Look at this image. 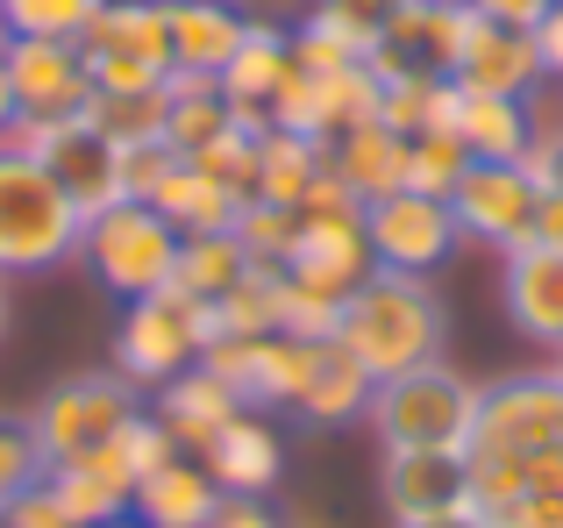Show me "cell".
<instances>
[{"label":"cell","instance_id":"6da1fadb","mask_svg":"<svg viewBox=\"0 0 563 528\" xmlns=\"http://www.w3.org/2000/svg\"><path fill=\"white\" fill-rule=\"evenodd\" d=\"M335 343L378 378H399L413 364H435L442 343H450V307H442L435 278L413 272H372L350 286L343 321H335Z\"/></svg>","mask_w":563,"mask_h":528},{"label":"cell","instance_id":"7a4b0ae2","mask_svg":"<svg viewBox=\"0 0 563 528\" xmlns=\"http://www.w3.org/2000/svg\"><path fill=\"white\" fill-rule=\"evenodd\" d=\"M86 215L65 200V186L0 136V272H57L79 257Z\"/></svg>","mask_w":563,"mask_h":528},{"label":"cell","instance_id":"3957f363","mask_svg":"<svg viewBox=\"0 0 563 528\" xmlns=\"http://www.w3.org/2000/svg\"><path fill=\"white\" fill-rule=\"evenodd\" d=\"M372 421L378 450H471V421H478V378L450 372V364H413L399 378L372 386Z\"/></svg>","mask_w":563,"mask_h":528},{"label":"cell","instance_id":"277c9868","mask_svg":"<svg viewBox=\"0 0 563 528\" xmlns=\"http://www.w3.org/2000/svg\"><path fill=\"white\" fill-rule=\"evenodd\" d=\"M214 343V307L186 300L179 286L143 293V300H122V329H114V372L129 386H165L200 364V350Z\"/></svg>","mask_w":563,"mask_h":528},{"label":"cell","instance_id":"5b68a950","mask_svg":"<svg viewBox=\"0 0 563 528\" xmlns=\"http://www.w3.org/2000/svg\"><path fill=\"white\" fill-rule=\"evenodd\" d=\"M79 257L93 264V278L114 300H143V293H165L172 272H179V229L151 200H114L108 215L86 222Z\"/></svg>","mask_w":563,"mask_h":528},{"label":"cell","instance_id":"8992f818","mask_svg":"<svg viewBox=\"0 0 563 528\" xmlns=\"http://www.w3.org/2000/svg\"><path fill=\"white\" fill-rule=\"evenodd\" d=\"M136 407H143V386H129L122 372H79V378H57L29 407V429H36L51 464H71V458H93L100 443H114V429Z\"/></svg>","mask_w":563,"mask_h":528},{"label":"cell","instance_id":"52a82bcc","mask_svg":"<svg viewBox=\"0 0 563 528\" xmlns=\"http://www.w3.org/2000/svg\"><path fill=\"white\" fill-rule=\"evenodd\" d=\"M8 143H14V151H29L57 186H65V200L86 215V222H93V215H108L114 200H122V143H108L93 122H86V114L14 122Z\"/></svg>","mask_w":563,"mask_h":528},{"label":"cell","instance_id":"ba28073f","mask_svg":"<svg viewBox=\"0 0 563 528\" xmlns=\"http://www.w3.org/2000/svg\"><path fill=\"white\" fill-rule=\"evenodd\" d=\"M563 450V386L556 372H514L478 386L471 458H542Z\"/></svg>","mask_w":563,"mask_h":528},{"label":"cell","instance_id":"9c48e42d","mask_svg":"<svg viewBox=\"0 0 563 528\" xmlns=\"http://www.w3.org/2000/svg\"><path fill=\"white\" fill-rule=\"evenodd\" d=\"M450 215H456V237H464V243H485V251L507 257L514 243L536 237L542 186L528 179V165H493V157H471L464 179H456V194H450Z\"/></svg>","mask_w":563,"mask_h":528},{"label":"cell","instance_id":"30bf717a","mask_svg":"<svg viewBox=\"0 0 563 528\" xmlns=\"http://www.w3.org/2000/svg\"><path fill=\"white\" fill-rule=\"evenodd\" d=\"M364 243H372L378 272H413V278H435L442 264L456 257V215L450 200H428V194H385L364 208Z\"/></svg>","mask_w":563,"mask_h":528},{"label":"cell","instance_id":"8fae6325","mask_svg":"<svg viewBox=\"0 0 563 528\" xmlns=\"http://www.w3.org/2000/svg\"><path fill=\"white\" fill-rule=\"evenodd\" d=\"M314 350L321 343H292V336H214V343L200 350V364L250 407V415H272V407L300 400Z\"/></svg>","mask_w":563,"mask_h":528},{"label":"cell","instance_id":"7c38bea8","mask_svg":"<svg viewBox=\"0 0 563 528\" xmlns=\"http://www.w3.org/2000/svg\"><path fill=\"white\" fill-rule=\"evenodd\" d=\"M372 243H364V208H300L292 222V251H286V278L314 286L329 300H350L357 278H372Z\"/></svg>","mask_w":563,"mask_h":528},{"label":"cell","instance_id":"4fadbf2b","mask_svg":"<svg viewBox=\"0 0 563 528\" xmlns=\"http://www.w3.org/2000/svg\"><path fill=\"white\" fill-rule=\"evenodd\" d=\"M471 507H485L493 528H563V450L471 458Z\"/></svg>","mask_w":563,"mask_h":528},{"label":"cell","instance_id":"5bb4252c","mask_svg":"<svg viewBox=\"0 0 563 528\" xmlns=\"http://www.w3.org/2000/svg\"><path fill=\"white\" fill-rule=\"evenodd\" d=\"M471 29H478V14H471L464 0H407V8L385 22V36L372 51V72L378 79H393V72H435V79H450L464 43H471Z\"/></svg>","mask_w":563,"mask_h":528},{"label":"cell","instance_id":"9a60e30c","mask_svg":"<svg viewBox=\"0 0 563 528\" xmlns=\"http://www.w3.org/2000/svg\"><path fill=\"white\" fill-rule=\"evenodd\" d=\"M8 79H14V122H57V114H86L93 79H86L79 43L51 36H8Z\"/></svg>","mask_w":563,"mask_h":528},{"label":"cell","instance_id":"2e32d148","mask_svg":"<svg viewBox=\"0 0 563 528\" xmlns=\"http://www.w3.org/2000/svg\"><path fill=\"white\" fill-rule=\"evenodd\" d=\"M378 501L393 521L450 515L471 501V450H378Z\"/></svg>","mask_w":563,"mask_h":528},{"label":"cell","instance_id":"e0dca14e","mask_svg":"<svg viewBox=\"0 0 563 528\" xmlns=\"http://www.w3.org/2000/svg\"><path fill=\"white\" fill-rule=\"evenodd\" d=\"M499 307H507V321L528 343L563 350V251H550L536 237L514 243L499 257Z\"/></svg>","mask_w":563,"mask_h":528},{"label":"cell","instance_id":"ac0fdd59","mask_svg":"<svg viewBox=\"0 0 563 528\" xmlns=\"http://www.w3.org/2000/svg\"><path fill=\"white\" fill-rule=\"evenodd\" d=\"M464 94H507V100H536L542 86V51H536V29H493L478 22L464 43V57H456L450 72Z\"/></svg>","mask_w":563,"mask_h":528},{"label":"cell","instance_id":"d6986e66","mask_svg":"<svg viewBox=\"0 0 563 528\" xmlns=\"http://www.w3.org/2000/svg\"><path fill=\"white\" fill-rule=\"evenodd\" d=\"M292 79V29L278 22H243V36H235V57L214 72L221 100H229L235 114H250V122H264L278 100V86Z\"/></svg>","mask_w":563,"mask_h":528},{"label":"cell","instance_id":"ffe728a7","mask_svg":"<svg viewBox=\"0 0 563 528\" xmlns=\"http://www.w3.org/2000/svg\"><path fill=\"white\" fill-rule=\"evenodd\" d=\"M200 464H207V479H214L221 493H272L278 479H286V443H278V429L264 415L243 407V415L200 450Z\"/></svg>","mask_w":563,"mask_h":528},{"label":"cell","instance_id":"44dd1931","mask_svg":"<svg viewBox=\"0 0 563 528\" xmlns=\"http://www.w3.org/2000/svg\"><path fill=\"white\" fill-rule=\"evenodd\" d=\"M151 415L165 421V436H172L179 450H207L235 415H243V400H235V393L221 386L207 364H192V372H179V378H165V386H157Z\"/></svg>","mask_w":563,"mask_h":528},{"label":"cell","instance_id":"7402d4cb","mask_svg":"<svg viewBox=\"0 0 563 528\" xmlns=\"http://www.w3.org/2000/svg\"><path fill=\"white\" fill-rule=\"evenodd\" d=\"M43 493H51L57 507H65L79 528H108L129 515V501H136V479L114 464V450L100 443L93 458H71V464H51V479H43Z\"/></svg>","mask_w":563,"mask_h":528},{"label":"cell","instance_id":"603a6c76","mask_svg":"<svg viewBox=\"0 0 563 528\" xmlns=\"http://www.w3.org/2000/svg\"><path fill=\"white\" fill-rule=\"evenodd\" d=\"M450 136L471 157H493V165H521L528 143H536V100H507V94H464L456 86V122Z\"/></svg>","mask_w":563,"mask_h":528},{"label":"cell","instance_id":"cb8c5ba5","mask_svg":"<svg viewBox=\"0 0 563 528\" xmlns=\"http://www.w3.org/2000/svg\"><path fill=\"white\" fill-rule=\"evenodd\" d=\"M214 507H221V486L207 479V464L172 458V464H157V472L136 486L129 521H136V528H207Z\"/></svg>","mask_w":563,"mask_h":528},{"label":"cell","instance_id":"d4e9b609","mask_svg":"<svg viewBox=\"0 0 563 528\" xmlns=\"http://www.w3.org/2000/svg\"><path fill=\"white\" fill-rule=\"evenodd\" d=\"M235 36H243V14L229 0H165V43H172V72H200L214 79L235 57Z\"/></svg>","mask_w":563,"mask_h":528},{"label":"cell","instance_id":"484cf974","mask_svg":"<svg viewBox=\"0 0 563 528\" xmlns=\"http://www.w3.org/2000/svg\"><path fill=\"white\" fill-rule=\"evenodd\" d=\"M329 172L357 194V208H372L407 186V136H393L385 122H357L329 143Z\"/></svg>","mask_w":563,"mask_h":528},{"label":"cell","instance_id":"4316f807","mask_svg":"<svg viewBox=\"0 0 563 528\" xmlns=\"http://www.w3.org/2000/svg\"><path fill=\"white\" fill-rule=\"evenodd\" d=\"M364 407H372V372L343 343H321L314 364H307V386L292 400V415L314 421V429H343V421H364Z\"/></svg>","mask_w":563,"mask_h":528},{"label":"cell","instance_id":"83f0119b","mask_svg":"<svg viewBox=\"0 0 563 528\" xmlns=\"http://www.w3.org/2000/svg\"><path fill=\"white\" fill-rule=\"evenodd\" d=\"M79 51H108V57H143V65L172 72V43H165V0H100L93 29Z\"/></svg>","mask_w":563,"mask_h":528},{"label":"cell","instance_id":"f1b7e54d","mask_svg":"<svg viewBox=\"0 0 563 528\" xmlns=\"http://www.w3.org/2000/svg\"><path fill=\"white\" fill-rule=\"evenodd\" d=\"M157 215H165L179 237H214V229H235V215L250 208V200H235L229 186H214L207 172H192L186 157L172 165V179L157 186V200H151Z\"/></svg>","mask_w":563,"mask_h":528},{"label":"cell","instance_id":"f546056e","mask_svg":"<svg viewBox=\"0 0 563 528\" xmlns=\"http://www.w3.org/2000/svg\"><path fill=\"white\" fill-rule=\"evenodd\" d=\"M378 122L393 136L450 129L456 122V79H435V72H393V79H378Z\"/></svg>","mask_w":563,"mask_h":528},{"label":"cell","instance_id":"4dcf8cb0","mask_svg":"<svg viewBox=\"0 0 563 528\" xmlns=\"http://www.w3.org/2000/svg\"><path fill=\"white\" fill-rule=\"evenodd\" d=\"M321 165H329V143L264 129V143H257V200L264 208H292L300 215V200H307V186L321 179Z\"/></svg>","mask_w":563,"mask_h":528},{"label":"cell","instance_id":"1f68e13d","mask_svg":"<svg viewBox=\"0 0 563 528\" xmlns=\"http://www.w3.org/2000/svg\"><path fill=\"white\" fill-rule=\"evenodd\" d=\"M165 94H172V114H165V143H172L179 157L207 151V143H214L221 129L235 122V108L221 100V86H214V79H200V72H172V79H165Z\"/></svg>","mask_w":563,"mask_h":528},{"label":"cell","instance_id":"d6a6232c","mask_svg":"<svg viewBox=\"0 0 563 528\" xmlns=\"http://www.w3.org/2000/svg\"><path fill=\"white\" fill-rule=\"evenodd\" d=\"M243 272H250V257H243V243H235V229H214V237H179V272H172V286H179L186 300L214 307Z\"/></svg>","mask_w":563,"mask_h":528},{"label":"cell","instance_id":"836d02e7","mask_svg":"<svg viewBox=\"0 0 563 528\" xmlns=\"http://www.w3.org/2000/svg\"><path fill=\"white\" fill-rule=\"evenodd\" d=\"M165 114H172L165 86H151V94H93V100H86V122H93L108 143H122V151H136V143H165Z\"/></svg>","mask_w":563,"mask_h":528},{"label":"cell","instance_id":"e575fe53","mask_svg":"<svg viewBox=\"0 0 563 528\" xmlns=\"http://www.w3.org/2000/svg\"><path fill=\"white\" fill-rule=\"evenodd\" d=\"M264 129H272V122H250V114H235V122L221 129L207 151L186 157V165L207 172L214 186H229L235 200H257V143H264Z\"/></svg>","mask_w":563,"mask_h":528},{"label":"cell","instance_id":"d590c367","mask_svg":"<svg viewBox=\"0 0 563 528\" xmlns=\"http://www.w3.org/2000/svg\"><path fill=\"white\" fill-rule=\"evenodd\" d=\"M272 321H278V272L250 264V272L214 300V336H278Z\"/></svg>","mask_w":563,"mask_h":528},{"label":"cell","instance_id":"8d00e7d4","mask_svg":"<svg viewBox=\"0 0 563 528\" xmlns=\"http://www.w3.org/2000/svg\"><path fill=\"white\" fill-rule=\"evenodd\" d=\"M100 0H0L8 36H51V43H86Z\"/></svg>","mask_w":563,"mask_h":528},{"label":"cell","instance_id":"74e56055","mask_svg":"<svg viewBox=\"0 0 563 528\" xmlns=\"http://www.w3.org/2000/svg\"><path fill=\"white\" fill-rule=\"evenodd\" d=\"M471 151L450 136V129H428V136H407V194H428V200H450L456 179H464Z\"/></svg>","mask_w":563,"mask_h":528},{"label":"cell","instance_id":"f35d334b","mask_svg":"<svg viewBox=\"0 0 563 528\" xmlns=\"http://www.w3.org/2000/svg\"><path fill=\"white\" fill-rule=\"evenodd\" d=\"M51 479V458H43L29 415H0V515H8L22 493H36Z\"/></svg>","mask_w":563,"mask_h":528},{"label":"cell","instance_id":"ab89813d","mask_svg":"<svg viewBox=\"0 0 563 528\" xmlns=\"http://www.w3.org/2000/svg\"><path fill=\"white\" fill-rule=\"evenodd\" d=\"M335 321H343V300H329V293L314 286H292L286 272H278V336H292V343H335Z\"/></svg>","mask_w":563,"mask_h":528},{"label":"cell","instance_id":"60d3db41","mask_svg":"<svg viewBox=\"0 0 563 528\" xmlns=\"http://www.w3.org/2000/svg\"><path fill=\"white\" fill-rule=\"evenodd\" d=\"M108 450H114V464H122V472L136 479V486L157 472V464H172V458H179V443L165 436V421H157L151 407H136V415H129L122 429H114V443H108Z\"/></svg>","mask_w":563,"mask_h":528},{"label":"cell","instance_id":"b9f144b4","mask_svg":"<svg viewBox=\"0 0 563 528\" xmlns=\"http://www.w3.org/2000/svg\"><path fill=\"white\" fill-rule=\"evenodd\" d=\"M292 222H300L292 208H264V200H250V208L235 215V243H243V257H250V264H264V272H286Z\"/></svg>","mask_w":563,"mask_h":528},{"label":"cell","instance_id":"7bdbcfd3","mask_svg":"<svg viewBox=\"0 0 563 528\" xmlns=\"http://www.w3.org/2000/svg\"><path fill=\"white\" fill-rule=\"evenodd\" d=\"M172 165H179L172 143H136V151H122V200H157V186L172 179Z\"/></svg>","mask_w":563,"mask_h":528},{"label":"cell","instance_id":"ee69618b","mask_svg":"<svg viewBox=\"0 0 563 528\" xmlns=\"http://www.w3.org/2000/svg\"><path fill=\"white\" fill-rule=\"evenodd\" d=\"M521 165H528V179H536L542 194H563V114H556V122L536 114V143H528Z\"/></svg>","mask_w":563,"mask_h":528},{"label":"cell","instance_id":"f6af8a7d","mask_svg":"<svg viewBox=\"0 0 563 528\" xmlns=\"http://www.w3.org/2000/svg\"><path fill=\"white\" fill-rule=\"evenodd\" d=\"M314 8H321V14H335V22H343V29H357V36H364V43H372V51H378L385 22H393V14L407 8V0H314Z\"/></svg>","mask_w":563,"mask_h":528},{"label":"cell","instance_id":"bcb514c9","mask_svg":"<svg viewBox=\"0 0 563 528\" xmlns=\"http://www.w3.org/2000/svg\"><path fill=\"white\" fill-rule=\"evenodd\" d=\"M207 528H286V515H278L264 493H221V507H214Z\"/></svg>","mask_w":563,"mask_h":528},{"label":"cell","instance_id":"7dc6e473","mask_svg":"<svg viewBox=\"0 0 563 528\" xmlns=\"http://www.w3.org/2000/svg\"><path fill=\"white\" fill-rule=\"evenodd\" d=\"M464 8L478 14V22H493V29H536L556 0H464Z\"/></svg>","mask_w":563,"mask_h":528},{"label":"cell","instance_id":"c3c4849f","mask_svg":"<svg viewBox=\"0 0 563 528\" xmlns=\"http://www.w3.org/2000/svg\"><path fill=\"white\" fill-rule=\"evenodd\" d=\"M0 528H79V521H71L65 507H57L51 493L36 486V493H22V501H14L8 515H0Z\"/></svg>","mask_w":563,"mask_h":528},{"label":"cell","instance_id":"681fc988","mask_svg":"<svg viewBox=\"0 0 563 528\" xmlns=\"http://www.w3.org/2000/svg\"><path fill=\"white\" fill-rule=\"evenodd\" d=\"M536 51H542V79L563 86V8H550V14L536 22Z\"/></svg>","mask_w":563,"mask_h":528},{"label":"cell","instance_id":"f907efd6","mask_svg":"<svg viewBox=\"0 0 563 528\" xmlns=\"http://www.w3.org/2000/svg\"><path fill=\"white\" fill-rule=\"evenodd\" d=\"M393 528H493V515L485 507H450V515H421V521H393Z\"/></svg>","mask_w":563,"mask_h":528},{"label":"cell","instance_id":"816d5d0a","mask_svg":"<svg viewBox=\"0 0 563 528\" xmlns=\"http://www.w3.org/2000/svg\"><path fill=\"white\" fill-rule=\"evenodd\" d=\"M536 243L563 251V194H542V215H536Z\"/></svg>","mask_w":563,"mask_h":528},{"label":"cell","instance_id":"f5cc1de1","mask_svg":"<svg viewBox=\"0 0 563 528\" xmlns=\"http://www.w3.org/2000/svg\"><path fill=\"white\" fill-rule=\"evenodd\" d=\"M14 114H22V108H14V79H8V29H0V136L14 129Z\"/></svg>","mask_w":563,"mask_h":528},{"label":"cell","instance_id":"db71d44e","mask_svg":"<svg viewBox=\"0 0 563 528\" xmlns=\"http://www.w3.org/2000/svg\"><path fill=\"white\" fill-rule=\"evenodd\" d=\"M8 321H14V300H8V272H0V343H8Z\"/></svg>","mask_w":563,"mask_h":528},{"label":"cell","instance_id":"11a10c76","mask_svg":"<svg viewBox=\"0 0 563 528\" xmlns=\"http://www.w3.org/2000/svg\"><path fill=\"white\" fill-rule=\"evenodd\" d=\"M550 358H556V364H550V372H556V386H563V350H550Z\"/></svg>","mask_w":563,"mask_h":528},{"label":"cell","instance_id":"9f6ffc18","mask_svg":"<svg viewBox=\"0 0 563 528\" xmlns=\"http://www.w3.org/2000/svg\"><path fill=\"white\" fill-rule=\"evenodd\" d=\"M108 528H136V521H129V515H122V521H108Z\"/></svg>","mask_w":563,"mask_h":528},{"label":"cell","instance_id":"6f0895ef","mask_svg":"<svg viewBox=\"0 0 563 528\" xmlns=\"http://www.w3.org/2000/svg\"><path fill=\"white\" fill-rule=\"evenodd\" d=\"M556 8H563V0H556Z\"/></svg>","mask_w":563,"mask_h":528}]
</instances>
